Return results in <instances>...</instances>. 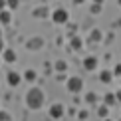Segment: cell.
Wrapping results in <instances>:
<instances>
[{"mask_svg":"<svg viewBox=\"0 0 121 121\" xmlns=\"http://www.w3.org/2000/svg\"><path fill=\"white\" fill-rule=\"evenodd\" d=\"M44 99H46V97H44V91L40 87H32L26 93V105L30 109H40L44 105Z\"/></svg>","mask_w":121,"mask_h":121,"instance_id":"6da1fadb","label":"cell"},{"mask_svg":"<svg viewBox=\"0 0 121 121\" xmlns=\"http://www.w3.org/2000/svg\"><path fill=\"white\" fill-rule=\"evenodd\" d=\"M68 91H72V93H79L83 89V79L82 78H69L68 79Z\"/></svg>","mask_w":121,"mask_h":121,"instance_id":"7a4b0ae2","label":"cell"},{"mask_svg":"<svg viewBox=\"0 0 121 121\" xmlns=\"http://www.w3.org/2000/svg\"><path fill=\"white\" fill-rule=\"evenodd\" d=\"M52 20L56 24H65L69 20V16H68V12H65L64 8H60V10H54V14H52Z\"/></svg>","mask_w":121,"mask_h":121,"instance_id":"3957f363","label":"cell"},{"mask_svg":"<svg viewBox=\"0 0 121 121\" xmlns=\"http://www.w3.org/2000/svg\"><path fill=\"white\" fill-rule=\"evenodd\" d=\"M64 115V105L62 103H54L52 107H50V117L52 119H60Z\"/></svg>","mask_w":121,"mask_h":121,"instance_id":"277c9868","label":"cell"},{"mask_svg":"<svg viewBox=\"0 0 121 121\" xmlns=\"http://www.w3.org/2000/svg\"><path fill=\"white\" fill-rule=\"evenodd\" d=\"M95 68H97V58L89 56V58H85V60H83V69H87V72H93Z\"/></svg>","mask_w":121,"mask_h":121,"instance_id":"5b68a950","label":"cell"},{"mask_svg":"<svg viewBox=\"0 0 121 121\" xmlns=\"http://www.w3.org/2000/svg\"><path fill=\"white\" fill-rule=\"evenodd\" d=\"M113 103H117V99H115V93H105V97H103V105H113Z\"/></svg>","mask_w":121,"mask_h":121,"instance_id":"8992f818","label":"cell"},{"mask_svg":"<svg viewBox=\"0 0 121 121\" xmlns=\"http://www.w3.org/2000/svg\"><path fill=\"white\" fill-rule=\"evenodd\" d=\"M8 83H10V85H18V83H20V75H18L16 72H10V73H8Z\"/></svg>","mask_w":121,"mask_h":121,"instance_id":"52a82bcc","label":"cell"},{"mask_svg":"<svg viewBox=\"0 0 121 121\" xmlns=\"http://www.w3.org/2000/svg\"><path fill=\"white\" fill-rule=\"evenodd\" d=\"M97 115H99L101 119H107V115H109V107H107V105H99V107H97Z\"/></svg>","mask_w":121,"mask_h":121,"instance_id":"ba28073f","label":"cell"},{"mask_svg":"<svg viewBox=\"0 0 121 121\" xmlns=\"http://www.w3.org/2000/svg\"><path fill=\"white\" fill-rule=\"evenodd\" d=\"M111 78H113L111 72H101V73H99V82H103V83H109Z\"/></svg>","mask_w":121,"mask_h":121,"instance_id":"9c48e42d","label":"cell"},{"mask_svg":"<svg viewBox=\"0 0 121 121\" xmlns=\"http://www.w3.org/2000/svg\"><path fill=\"white\" fill-rule=\"evenodd\" d=\"M85 101H87L89 105H95V103H97V93H93V91H89L87 95H85Z\"/></svg>","mask_w":121,"mask_h":121,"instance_id":"30bf717a","label":"cell"},{"mask_svg":"<svg viewBox=\"0 0 121 121\" xmlns=\"http://www.w3.org/2000/svg\"><path fill=\"white\" fill-rule=\"evenodd\" d=\"M10 20H12L10 12H8V10H2V12H0V22H2V24H8Z\"/></svg>","mask_w":121,"mask_h":121,"instance_id":"8fae6325","label":"cell"},{"mask_svg":"<svg viewBox=\"0 0 121 121\" xmlns=\"http://www.w3.org/2000/svg\"><path fill=\"white\" fill-rule=\"evenodd\" d=\"M4 60H6V62H14V60H16L14 50H6V52H4Z\"/></svg>","mask_w":121,"mask_h":121,"instance_id":"7c38bea8","label":"cell"},{"mask_svg":"<svg viewBox=\"0 0 121 121\" xmlns=\"http://www.w3.org/2000/svg\"><path fill=\"white\" fill-rule=\"evenodd\" d=\"M72 48H73V50H82V40H79L78 36L72 38Z\"/></svg>","mask_w":121,"mask_h":121,"instance_id":"4fadbf2b","label":"cell"},{"mask_svg":"<svg viewBox=\"0 0 121 121\" xmlns=\"http://www.w3.org/2000/svg\"><path fill=\"white\" fill-rule=\"evenodd\" d=\"M68 69V64L64 62V60H60V62H56V72H65Z\"/></svg>","mask_w":121,"mask_h":121,"instance_id":"5bb4252c","label":"cell"},{"mask_svg":"<svg viewBox=\"0 0 121 121\" xmlns=\"http://www.w3.org/2000/svg\"><path fill=\"white\" fill-rule=\"evenodd\" d=\"M24 78H26L28 82H34V79H36V72H34V69H28V72H26V75H24Z\"/></svg>","mask_w":121,"mask_h":121,"instance_id":"9a60e30c","label":"cell"},{"mask_svg":"<svg viewBox=\"0 0 121 121\" xmlns=\"http://www.w3.org/2000/svg\"><path fill=\"white\" fill-rule=\"evenodd\" d=\"M0 121H10V115L4 113V111H0Z\"/></svg>","mask_w":121,"mask_h":121,"instance_id":"2e32d148","label":"cell"},{"mask_svg":"<svg viewBox=\"0 0 121 121\" xmlns=\"http://www.w3.org/2000/svg\"><path fill=\"white\" fill-rule=\"evenodd\" d=\"M6 4H8L10 8H16L18 6V0H6Z\"/></svg>","mask_w":121,"mask_h":121,"instance_id":"e0dca14e","label":"cell"},{"mask_svg":"<svg viewBox=\"0 0 121 121\" xmlns=\"http://www.w3.org/2000/svg\"><path fill=\"white\" fill-rule=\"evenodd\" d=\"M99 10H101V4H93L91 6V12H99Z\"/></svg>","mask_w":121,"mask_h":121,"instance_id":"ac0fdd59","label":"cell"},{"mask_svg":"<svg viewBox=\"0 0 121 121\" xmlns=\"http://www.w3.org/2000/svg\"><path fill=\"white\" fill-rule=\"evenodd\" d=\"M78 117L82 119V121H83V119H87V111H82V113H78Z\"/></svg>","mask_w":121,"mask_h":121,"instance_id":"d6986e66","label":"cell"},{"mask_svg":"<svg viewBox=\"0 0 121 121\" xmlns=\"http://www.w3.org/2000/svg\"><path fill=\"white\" fill-rule=\"evenodd\" d=\"M115 75H121V64H117V65H115V72H113Z\"/></svg>","mask_w":121,"mask_h":121,"instance_id":"ffe728a7","label":"cell"},{"mask_svg":"<svg viewBox=\"0 0 121 121\" xmlns=\"http://www.w3.org/2000/svg\"><path fill=\"white\" fill-rule=\"evenodd\" d=\"M115 99H117V101H121V89H119L117 93H115Z\"/></svg>","mask_w":121,"mask_h":121,"instance_id":"44dd1931","label":"cell"},{"mask_svg":"<svg viewBox=\"0 0 121 121\" xmlns=\"http://www.w3.org/2000/svg\"><path fill=\"white\" fill-rule=\"evenodd\" d=\"M4 6H6V0H0V10H2Z\"/></svg>","mask_w":121,"mask_h":121,"instance_id":"7402d4cb","label":"cell"},{"mask_svg":"<svg viewBox=\"0 0 121 121\" xmlns=\"http://www.w3.org/2000/svg\"><path fill=\"white\" fill-rule=\"evenodd\" d=\"M93 2H95V4H103L105 0H93Z\"/></svg>","mask_w":121,"mask_h":121,"instance_id":"603a6c76","label":"cell"},{"mask_svg":"<svg viewBox=\"0 0 121 121\" xmlns=\"http://www.w3.org/2000/svg\"><path fill=\"white\" fill-rule=\"evenodd\" d=\"M73 2H75V4H82V2H83V0H73Z\"/></svg>","mask_w":121,"mask_h":121,"instance_id":"cb8c5ba5","label":"cell"},{"mask_svg":"<svg viewBox=\"0 0 121 121\" xmlns=\"http://www.w3.org/2000/svg\"><path fill=\"white\" fill-rule=\"evenodd\" d=\"M0 50H2V42H0Z\"/></svg>","mask_w":121,"mask_h":121,"instance_id":"d4e9b609","label":"cell"},{"mask_svg":"<svg viewBox=\"0 0 121 121\" xmlns=\"http://www.w3.org/2000/svg\"><path fill=\"white\" fill-rule=\"evenodd\" d=\"M117 2H119V6H121V0H117Z\"/></svg>","mask_w":121,"mask_h":121,"instance_id":"484cf974","label":"cell"},{"mask_svg":"<svg viewBox=\"0 0 121 121\" xmlns=\"http://www.w3.org/2000/svg\"><path fill=\"white\" fill-rule=\"evenodd\" d=\"M103 121H109V119H103Z\"/></svg>","mask_w":121,"mask_h":121,"instance_id":"4316f807","label":"cell"},{"mask_svg":"<svg viewBox=\"0 0 121 121\" xmlns=\"http://www.w3.org/2000/svg\"><path fill=\"white\" fill-rule=\"evenodd\" d=\"M119 121H121V119H119Z\"/></svg>","mask_w":121,"mask_h":121,"instance_id":"83f0119b","label":"cell"}]
</instances>
